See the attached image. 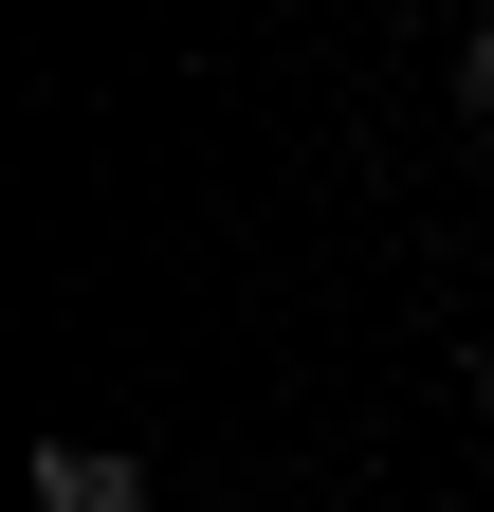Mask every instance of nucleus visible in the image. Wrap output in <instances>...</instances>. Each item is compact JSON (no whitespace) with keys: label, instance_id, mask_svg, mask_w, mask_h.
<instances>
[{"label":"nucleus","instance_id":"obj_1","mask_svg":"<svg viewBox=\"0 0 494 512\" xmlns=\"http://www.w3.org/2000/svg\"><path fill=\"white\" fill-rule=\"evenodd\" d=\"M37 512H147V458H92V439H37Z\"/></svg>","mask_w":494,"mask_h":512},{"label":"nucleus","instance_id":"obj_2","mask_svg":"<svg viewBox=\"0 0 494 512\" xmlns=\"http://www.w3.org/2000/svg\"><path fill=\"white\" fill-rule=\"evenodd\" d=\"M458 92H476V110H494V19H476V55H458Z\"/></svg>","mask_w":494,"mask_h":512},{"label":"nucleus","instance_id":"obj_3","mask_svg":"<svg viewBox=\"0 0 494 512\" xmlns=\"http://www.w3.org/2000/svg\"><path fill=\"white\" fill-rule=\"evenodd\" d=\"M476 403H494V330H476Z\"/></svg>","mask_w":494,"mask_h":512}]
</instances>
